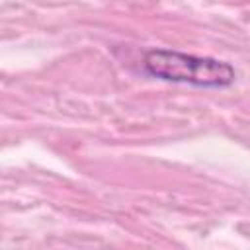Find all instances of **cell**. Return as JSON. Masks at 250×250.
Wrapping results in <instances>:
<instances>
[{"label": "cell", "instance_id": "cell-1", "mask_svg": "<svg viewBox=\"0 0 250 250\" xmlns=\"http://www.w3.org/2000/svg\"><path fill=\"white\" fill-rule=\"evenodd\" d=\"M145 70L160 80L182 82L199 88H227L234 82V68L229 62L195 57L170 49H152L145 55Z\"/></svg>", "mask_w": 250, "mask_h": 250}]
</instances>
